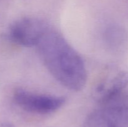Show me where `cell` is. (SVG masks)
<instances>
[{"mask_svg":"<svg viewBox=\"0 0 128 127\" xmlns=\"http://www.w3.org/2000/svg\"><path fill=\"white\" fill-rule=\"evenodd\" d=\"M0 127H16L12 123L8 122H0Z\"/></svg>","mask_w":128,"mask_h":127,"instance_id":"7","label":"cell"},{"mask_svg":"<svg viewBox=\"0 0 128 127\" xmlns=\"http://www.w3.org/2000/svg\"><path fill=\"white\" fill-rule=\"evenodd\" d=\"M44 20L35 17H23L14 21L7 32V37L12 42L26 47L37 46L50 30Z\"/></svg>","mask_w":128,"mask_h":127,"instance_id":"2","label":"cell"},{"mask_svg":"<svg viewBox=\"0 0 128 127\" xmlns=\"http://www.w3.org/2000/svg\"><path fill=\"white\" fill-rule=\"evenodd\" d=\"M128 36L126 31L118 25H111L104 33L105 43L110 49L115 51L121 49L126 44Z\"/></svg>","mask_w":128,"mask_h":127,"instance_id":"6","label":"cell"},{"mask_svg":"<svg viewBox=\"0 0 128 127\" xmlns=\"http://www.w3.org/2000/svg\"><path fill=\"white\" fill-rule=\"evenodd\" d=\"M128 85V69H112L94 86L92 98L102 105L123 92Z\"/></svg>","mask_w":128,"mask_h":127,"instance_id":"4","label":"cell"},{"mask_svg":"<svg viewBox=\"0 0 128 127\" xmlns=\"http://www.w3.org/2000/svg\"><path fill=\"white\" fill-rule=\"evenodd\" d=\"M37 48L45 67L60 84L74 92L83 89L88 78L84 62L62 35L50 29Z\"/></svg>","mask_w":128,"mask_h":127,"instance_id":"1","label":"cell"},{"mask_svg":"<svg viewBox=\"0 0 128 127\" xmlns=\"http://www.w3.org/2000/svg\"><path fill=\"white\" fill-rule=\"evenodd\" d=\"M83 127H128V107L102 106L88 115Z\"/></svg>","mask_w":128,"mask_h":127,"instance_id":"5","label":"cell"},{"mask_svg":"<svg viewBox=\"0 0 128 127\" xmlns=\"http://www.w3.org/2000/svg\"><path fill=\"white\" fill-rule=\"evenodd\" d=\"M13 100L23 110L40 115L53 113L62 107L66 102L64 97L41 94L22 88L15 90Z\"/></svg>","mask_w":128,"mask_h":127,"instance_id":"3","label":"cell"}]
</instances>
